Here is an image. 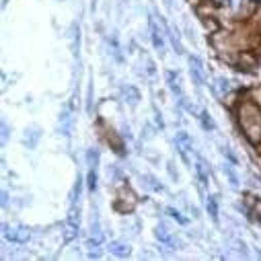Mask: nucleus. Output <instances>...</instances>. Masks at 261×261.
I'll use <instances>...</instances> for the list:
<instances>
[{
	"label": "nucleus",
	"instance_id": "f257e3e1",
	"mask_svg": "<svg viewBox=\"0 0 261 261\" xmlns=\"http://www.w3.org/2000/svg\"><path fill=\"white\" fill-rule=\"evenodd\" d=\"M5 237L13 243H27L31 239V230L27 226H9V224H5Z\"/></svg>",
	"mask_w": 261,
	"mask_h": 261
},
{
	"label": "nucleus",
	"instance_id": "f03ea898",
	"mask_svg": "<svg viewBox=\"0 0 261 261\" xmlns=\"http://www.w3.org/2000/svg\"><path fill=\"white\" fill-rule=\"evenodd\" d=\"M189 72H191V79H193V83L198 85V87H202L204 85V76H202V64H200V60L198 58H189Z\"/></svg>",
	"mask_w": 261,
	"mask_h": 261
},
{
	"label": "nucleus",
	"instance_id": "7ed1b4c3",
	"mask_svg": "<svg viewBox=\"0 0 261 261\" xmlns=\"http://www.w3.org/2000/svg\"><path fill=\"white\" fill-rule=\"evenodd\" d=\"M148 25H150V39H152L154 47H156L159 51H163V49H165V41H163V37H161V31L156 29V25H154V21H152V19L148 21Z\"/></svg>",
	"mask_w": 261,
	"mask_h": 261
},
{
	"label": "nucleus",
	"instance_id": "20e7f679",
	"mask_svg": "<svg viewBox=\"0 0 261 261\" xmlns=\"http://www.w3.org/2000/svg\"><path fill=\"white\" fill-rule=\"evenodd\" d=\"M156 239L163 243V245H167L169 249H175L177 247V241L169 234V230H165V228H156Z\"/></svg>",
	"mask_w": 261,
	"mask_h": 261
},
{
	"label": "nucleus",
	"instance_id": "39448f33",
	"mask_svg": "<svg viewBox=\"0 0 261 261\" xmlns=\"http://www.w3.org/2000/svg\"><path fill=\"white\" fill-rule=\"evenodd\" d=\"M167 79H169V87H171V91L179 97L181 95V87H179V81H177V74L175 72H167Z\"/></svg>",
	"mask_w": 261,
	"mask_h": 261
},
{
	"label": "nucleus",
	"instance_id": "423d86ee",
	"mask_svg": "<svg viewBox=\"0 0 261 261\" xmlns=\"http://www.w3.org/2000/svg\"><path fill=\"white\" fill-rule=\"evenodd\" d=\"M208 214L214 218V220H218V202H216V198H208Z\"/></svg>",
	"mask_w": 261,
	"mask_h": 261
},
{
	"label": "nucleus",
	"instance_id": "0eeeda50",
	"mask_svg": "<svg viewBox=\"0 0 261 261\" xmlns=\"http://www.w3.org/2000/svg\"><path fill=\"white\" fill-rule=\"evenodd\" d=\"M111 253H115L119 257H125V255H129V249L125 245H121V243H111Z\"/></svg>",
	"mask_w": 261,
	"mask_h": 261
},
{
	"label": "nucleus",
	"instance_id": "6e6552de",
	"mask_svg": "<svg viewBox=\"0 0 261 261\" xmlns=\"http://www.w3.org/2000/svg\"><path fill=\"white\" fill-rule=\"evenodd\" d=\"M224 175L228 177V181H230V185H232V187H239V177H237V173L232 171V167H228V165H226V167H224Z\"/></svg>",
	"mask_w": 261,
	"mask_h": 261
},
{
	"label": "nucleus",
	"instance_id": "1a4fd4ad",
	"mask_svg": "<svg viewBox=\"0 0 261 261\" xmlns=\"http://www.w3.org/2000/svg\"><path fill=\"white\" fill-rule=\"evenodd\" d=\"M144 181H148V187H152L154 191H165V187H163L152 175H144Z\"/></svg>",
	"mask_w": 261,
	"mask_h": 261
},
{
	"label": "nucleus",
	"instance_id": "9d476101",
	"mask_svg": "<svg viewBox=\"0 0 261 261\" xmlns=\"http://www.w3.org/2000/svg\"><path fill=\"white\" fill-rule=\"evenodd\" d=\"M87 159H89V165H91V169H95V167H97V163H99V152H97L95 148H91V150L87 152Z\"/></svg>",
	"mask_w": 261,
	"mask_h": 261
},
{
	"label": "nucleus",
	"instance_id": "9b49d317",
	"mask_svg": "<svg viewBox=\"0 0 261 261\" xmlns=\"http://www.w3.org/2000/svg\"><path fill=\"white\" fill-rule=\"evenodd\" d=\"M167 214H171V216H173V220H177L179 224H187V218H183V216H181L177 210H173V208H167Z\"/></svg>",
	"mask_w": 261,
	"mask_h": 261
},
{
	"label": "nucleus",
	"instance_id": "f8f14e48",
	"mask_svg": "<svg viewBox=\"0 0 261 261\" xmlns=\"http://www.w3.org/2000/svg\"><path fill=\"white\" fill-rule=\"evenodd\" d=\"M89 189L91 191L97 189V173H95V169H91V173H89Z\"/></svg>",
	"mask_w": 261,
	"mask_h": 261
},
{
	"label": "nucleus",
	"instance_id": "ddd939ff",
	"mask_svg": "<svg viewBox=\"0 0 261 261\" xmlns=\"http://www.w3.org/2000/svg\"><path fill=\"white\" fill-rule=\"evenodd\" d=\"M200 119H202V123H204V127H206V129H212V127H214V123L210 121V115H208L206 111L202 113V117H200Z\"/></svg>",
	"mask_w": 261,
	"mask_h": 261
}]
</instances>
